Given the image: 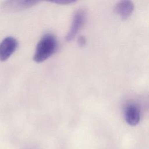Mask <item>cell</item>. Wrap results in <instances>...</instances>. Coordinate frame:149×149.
<instances>
[{"label": "cell", "mask_w": 149, "mask_h": 149, "mask_svg": "<svg viewBox=\"0 0 149 149\" xmlns=\"http://www.w3.org/2000/svg\"><path fill=\"white\" fill-rule=\"evenodd\" d=\"M38 2L30 0H14L4 2L1 5V9L6 12H13L29 8Z\"/></svg>", "instance_id": "obj_5"}, {"label": "cell", "mask_w": 149, "mask_h": 149, "mask_svg": "<svg viewBox=\"0 0 149 149\" xmlns=\"http://www.w3.org/2000/svg\"><path fill=\"white\" fill-rule=\"evenodd\" d=\"M123 113L125 119L129 125L135 126L139 123L141 112L139 106L136 103L127 104L124 108Z\"/></svg>", "instance_id": "obj_4"}, {"label": "cell", "mask_w": 149, "mask_h": 149, "mask_svg": "<svg viewBox=\"0 0 149 149\" xmlns=\"http://www.w3.org/2000/svg\"><path fill=\"white\" fill-rule=\"evenodd\" d=\"M115 13L123 20L129 17L134 10V4L130 1H121L118 2L114 8Z\"/></svg>", "instance_id": "obj_6"}, {"label": "cell", "mask_w": 149, "mask_h": 149, "mask_svg": "<svg viewBox=\"0 0 149 149\" xmlns=\"http://www.w3.org/2000/svg\"><path fill=\"white\" fill-rule=\"evenodd\" d=\"M86 17V14L84 10L80 9L75 12L73 17L71 27L66 37L67 41H72L76 37L78 32L83 26Z\"/></svg>", "instance_id": "obj_2"}, {"label": "cell", "mask_w": 149, "mask_h": 149, "mask_svg": "<svg viewBox=\"0 0 149 149\" xmlns=\"http://www.w3.org/2000/svg\"><path fill=\"white\" fill-rule=\"evenodd\" d=\"M17 40L13 37L8 36L0 42V61H5L16 51Z\"/></svg>", "instance_id": "obj_3"}, {"label": "cell", "mask_w": 149, "mask_h": 149, "mask_svg": "<svg viewBox=\"0 0 149 149\" xmlns=\"http://www.w3.org/2000/svg\"><path fill=\"white\" fill-rule=\"evenodd\" d=\"M77 43H78V45L80 47L84 46L86 44V38L83 36H79V38H78V40H77Z\"/></svg>", "instance_id": "obj_7"}, {"label": "cell", "mask_w": 149, "mask_h": 149, "mask_svg": "<svg viewBox=\"0 0 149 149\" xmlns=\"http://www.w3.org/2000/svg\"><path fill=\"white\" fill-rule=\"evenodd\" d=\"M57 47V40L53 34L48 33L44 35L36 47L34 61L37 63L45 61L55 52Z\"/></svg>", "instance_id": "obj_1"}]
</instances>
